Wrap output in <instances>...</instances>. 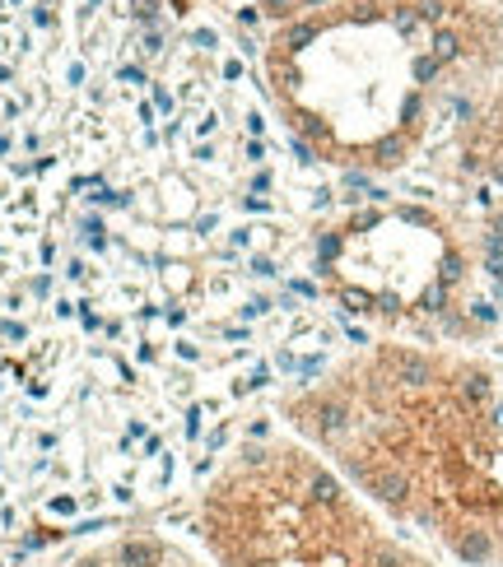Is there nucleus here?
I'll list each match as a JSON object with an SVG mask.
<instances>
[{"label": "nucleus", "instance_id": "1a4fd4ad", "mask_svg": "<svg viewBox=\"0 0 503 567\" xmlns=\"http://www.w3.org/2000/svg\"><path fill=\"white\" fill-rule=\"evenodd\" d=\"M485 5H489V10H494V15L503 19V0H485Z\"/></svg>", "mask_w": 503, "mask_h": 567}, {"label": "nucleus", "instance_id": "f03ea898", "mask_svg": "<svg viewBox=\"0 0 503 567\" xmlns=\"http://www.w3.org/2000/svg\"><path fill=\"white\" fill-rule=\"evenodd\" d=\"M499 79L503 19L485 0H331L261 46V89L289 139L363 177L438 153Z\"/></svg>", "mask_w": 503, "mask_h": 567}, {"label": "nucleus", "instance_id": "f257e3e1", "mask_svg": "<svg viewBox=\"0 0 503 567\" xmlns=\"http://www.w3.org/2000/svg\"><path fill=\"white\" fill-rule=\"evenodd\" d=\"M284 432L461 567H503V372L475 349L373 339L280 396Z\"/></svg>", "mask_w": 503, "mask_h": 567}, {"label": "nucleus", "instance_id": "20e7f679", "mask_svg": "<svg viewBox=\"0 0 503 567\" xmlns=\"http://www.w3.org/2000/svg\"><path fill=\"white\" fill-rule=\"evenodd\" d=\"M196 544L215 567H461L368 507L294 432L224 451L196 498Z\"/></svg>", "mask_w": 503, "mask_h": 567}, {"label": "nucleus", "instance_id": "39448f33", "mask_svg": "<svg viewBox=\"0 0 503 567\" xmlns=\"http://www.w3.org/2000/svg\"><path fill=\"white\" fill-rule=\"evenodd\" d=\"M438 158L452 177L503 196V79L480 93L471 112L452 126V135L438 144Z\"/></svg>", "mask_w": 503, "mask_h": 567}, {"label": "nucleus", "instance_id": "6e6552de", "mask_svg": "<svg viewBox=\"0 0 503 567\" xmlns=\"http://www.w3.org/2000/svg\"><path fill=\"white\" fill-rule=\"evenodd\" d=\"M256 5H261L275 24H284V19H299V15H308V10H322L331 0H256Z\"/></svg>", "mask_w": 503, "mask_h": 567}, {"label": "nucleus", "instance_id": "7ed1b4c3", "mask_svg": "<svg viewBox=\"0 0 503 567\" xmlns=\"http://www.w3.org/2000/svg\"><path fill=\"white\" fill-rule=\"evenodd\" d=\"M313 275L331 303L377 339L471 349L499 325L480 219L415 196H382L313 232Z\"/></svg>", "mask_w": 503, "mask_h": 567}, {"label": "nucleus", "instance_id": "423d86ee", "mask_svg": "<svg viewBox=\"0 0 503 567\" xmlns=\"http://www.w3.org/2000/svg\"><path fill=\"white\" fill-rule=\"evenodd\" d=\"M70 567H215L201 544L163 535V530H122L89 544Z\"/></svg>", "mask_w": 503, "mask_h": 567}, {"label": "nucleus", "instance_id": "0eeeda50", "mask_svg": "<svg viewBox=\"0 0 503 567\" xmlns=\"http://www.w3.org/2000/svg\"><path fill=\"white\" fill-rule=\"evenodd\" d=\"M480 246H485L489 298H494V307H499V321H503V196L489 200V210L480 214Z\"/></svg>", "mask_w": 503, "mask_h": 567}]
</instances>
